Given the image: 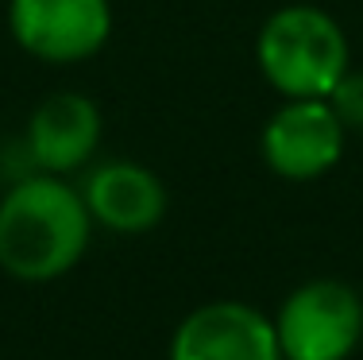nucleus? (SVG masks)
I'll return each mask as SVG.
<instances>
[{
	"instance_id": "nucleus-9",
	"label": "nucleus",
	"mask_w": 363,
	"mask_h": 360,
	"mask_svg": "<svg viewBox=\"0 0 363 360\" xmlns=\"http://www.w3.org/2000/svg\"><path fill=\"white\" fill-rule=\"evenodd\" d=\"M325 101L333 105V113L344 124V132H348V136H363V70L352 66V70L336 82V89L328 93Z\"/></svg>"
},
{
	"instance_id": "nucleus-7",
	"label": "nucleus",
	"mask_w": 363,
	"mask_h": 360,
	"mask_svg": "<svg viewBox=\"0 0 363 360\" xmlns=\"http://www.w3.org/2000/svg\"><path fill=\"white\" fill-rule=\"evenodd\" d=\"M105 120L93 97L77 89L47 93L28 116V156L43 175H74L97 156Z\"/></svg>"
},
{
	"instance_id": "nucleus-1",
	"label": "nucleus",
	"mask_w": 363,
	"mask_h": 360,
	"mask_svg": "<svg viewBox=\"0 0 363 360\" xmlns=\"http://www.w3.org/2000/svg\"><path fill=\"white\" fill-rule=\"evenodd\" d=\"M93 217L82 190L58 175H23L0 198V271L20 283H55L82 263Z\"/></svg>"
},
{
	"instance_id": "nucleus-6",
	"label": "nucleus",
	"mask_w": 363,
	"mask_h": 360,
	"mask_svg": "<svg viewBox=\"0 0 363 360\" xmlns=\"http://www.w3.org/2000/svg\"><path fill=\"white\" fill-rule=\"evenodd\" d=\"M170 360H282L274 322L236 298L205 302L178 322Z\"/></svg>"
},
{
	"instance_id": "nucleus-2",
	"label": "nucleus",
	"mask_w": 363,
	"mask_h": 360,
	"mask_svg": "<svg viewBox=\"0 0 363 360\" xmlns=\"http://www.w3.org/2000/svg\"><path fill=\"white\" fill-rule=\"evenodd\" d=\"M255 66L282 101H325L352 70V47L333 12L294 0L263 20Z\"/></svg>"
},
{
	"instance_id": "nucleus-3",
	"label": "nucleus",
	"mask_w": 363,
	"mask_h": 360,
	"mask_svg": "<svg viewBox=\"0 0 363 360\" xmlns=\"http://www.w3.org/2000/svg\"><path fill=\"white\" fill-rule=\"evenodd\" d=\"M282 360H348L363 341V298L344 279L294 287L274 318Z\"/></svg>"
},
{
	"instance_id": "nucleus-5",
	"label": "nucleus",
	"mask_w": 363,
	"mask_h": 360,
	"mask_svg": "<svg viewBox=\"0 0 363 360\" xmlns=\"http://www.w3.org/2000/svg\"><path fill=\"white\" fill-rule=\"evenodd\" d=\"M348 132L328 101H282L259 132L267 170L286 182H313L340 163Z\"/></svg>"
},
{
	"instance_id": "nucleus-8",
	"label": "nucleus",
	"mask_w": 363,
	"mask_h": 360,
	"mask_svg": "<svg viewBox=\"0 0 363 360\" xmlns=\"http://www.w3.org/2000/svg\"><path fill=\"white\" fill-rule=\"evenodd\" d=\"M82 202L93 225L120 236L151 233L167 217V186L135 159H105L82 178Z\"/></svg>"
},
{
	"instance_id": "nucleus-4",
	"label": "nucleus",
	"mask_w": 363,
	"mask_h": 360,
	"mask_svg": "<svg viewBox=\"0 0 363 360\" xmlns=\"http://www.w3.org/2000/svg\"><path fill=\"white\" fill-rule=\"evenodd\" d=\"M8 36L47 66L93 58L112 36L108 0H8Z\"/></svg>"
}]
</instances>
